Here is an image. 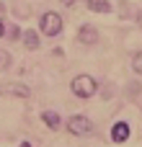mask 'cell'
Wrapping results in <instances>:
<instances>
[{
  "instance_id": "1",
  "label": "cell",
  "mask_w": 142,
  "mask_h": 147,
  "mask_svg": "<svg viewBox=\"0 0 142 147\" xmlns=\"http://www.w3.org/2000/svg\"><path fill=\"white\" fill-rule=\"evenodd\" d=\"M39 31H41L44 36H49V39L60 36V34H62V18H60V13H54V10L41 13V16H39Z\"/></svg>"
},
{
  "instance_id": "2",
  "label": "cell",
  "mask_w": 142,
  "mask_h": 147,
  "mask_svg": "<svg viewBox=\"0 0 142 147\" xmlns=\"http://www.w3.org/2000/svg\"><path fill=\"white\" fill-rule=\"evenodd\" d=\"M70 88H72V93H75L78 98H91V96H96L98 83H96L91 75H75L72 83H70Z\"/></svg>"
},
{
  "instance_id": "3",
  "label": "cell",
  "mask_w": 142,
  "mask_h": 147,
  "mask_svg": "<svg viewBox=\"0 0 142 147\" xmlns=\"http://www.w3.org/2000/svg\"><path fill=\"white\" fill-rule=\"evenodd\" d=\"M67 132L75 134V137H88L93 132V124H91V119L85 114H75V116L67 119Z\"/></svg>"
},
{
  "instance_id": "4",
  "label": "cell",
  "mask_w": 142,
  "mask_h": 147,
  "mask_svg": "<svg viewBox=\"0 0 142 147\" xmlns=\"http://www.w3.org/2000/svg\"><path fill=\"white\" fill-rule=\"evenodd\" d=\"M78 41H80V44H96V41H98V28L91 26V23H83V26L78 28Z\"/></svg>"
},
{
  "instance_id": "5",
  "label": "cell",
  "mask_w": 142,
  "mask_h": 147,
  "mask_svg": "<svg viewBox=\"0 0 142 147\" xmlns=\"http://www.w3.org/2000/svg\"><path fill=\"white\" fill-rule=\"evenodd\" d=\"M129 134H132V129H129V124H127V121H116V124L111 127V140H114V142H119V145H122V142H127V140H129Z\"/></svg>"
},
{
  "instance_id": "6",
  "label": "cell",
  "mask_w": 142,
  "mask_h": 147,
  "mask_svg": "<svg viewBox=\"0 0 142 147\" xmlns=\"http://www.w3.org/2000/svg\"><path fill=\"white\" fill-rule=\"evenodd\" d=\"M0 93H10V96H18V98H28V96H31V90H28L26 85H21V83L3 85V88H0Z\"/></svg>"
},
{
  "instance_id": "7",
  "label": "cell",
  "mask_w": 142,
  "mask_h": 147,
  "mask_svg": "<svg viewBox=\"0 0 142 147\" xmlns=\"http://www.w3.org/2000/svg\"><path fill=\"white\" fill-rule=\"evenodd\" d=\"M21 39H23V47H26L28 52H36V49H39V34H36V31L28 28V31H23Z\"/></svg>"
},
{
  "instance_id": "8",
  "label": "cell",
  "mask_w": 142,
  "mask_h": 147,
  "mask_svg": "<svg viewBox=\"0 0 142 147\" xmlns=\"http://www.w3.org/2000/svg\"><path fill=\"white\" fill-rule=\"evenodd\" d=\"M85 5H88V10H93V13H109V10H111V3H109V0H85Z\"/></svg>"
},
{
  "instance_id": "9",
  "label": "cell",
  "mask_w": 142,
  "mask_h": 147,
  "mask_svg": "<svg viewBox=\"0 0 142 147\" xmlns=\"http://www.w3.org/2000/svg\"><path fill=\"white\" fill-rule=\"evenodd\" d=\"M41 121H44L49 129H54V132H57L60 124H62V121H60V114H54V111H44V114H41Z\"/></svg>"
},
{
  "instance_id": "10",
  "label": "cell",
  "mask_w": 142,
  "mask_h": 147,
  "mask_svg": "<svg viewBox=\"0 0 142 147\" xmlns=\"http://www.w3.org/2000/svg\"><path fill=\"white\" fill-rule=\"evenodd\" d=\"M132 70H135L137 75H142V52H137V54L132 57Z\"/></svg>"
},
{
  "instance_id": "11",
  "label": "cell",
  "mask_w": 142,
  "mask_h": 147,
  "mask_svg": "<svg viewBox=\"0 0 142 147\" xmlns=\"http://www.w3.org/2000/svg\"><path fill=\"white\" fill-rule=\"evenodd\" d=\"M21 36H23V34H21L18 26H10V28H8V39H21Z\"/></svg>"
},
{
  "instance_id": "12",
  "label": "cell",
  "mask_w": 142,
  "mask_h": 147,
  "mask_svg": "<svg viewBox=\"0 0 142 147\" xmlns=\"http://www.w3.org/2000/svg\"><path fill=\"white\" fill-rule=\"evenodd\" d=\"M60 3H62V5H65V8H72V5H75V3H78V0H60Z\"/></svg>"
},
{
  "instance_id": "13",
  "label": "cell",
  "mask_w": 142,
  "mask_h": 147,
  "mask_svg": "<svg viewBox=\"0 0 142 147\" xmlns=\"http://www.w3.org/2000/svg\"><path fill=\"white\" fill-rule=\"evenodd\" d=\"M5 36V23H3V18H0V39Z\"/></svg>"
},
{
  "instance_id": "14",
  "label": "cell",
  "mask_w": 142,
  "mask_h": 147,
  "mask_svg": "<svg viewBox=\"0 0 142 147\" xmlns=\"http://www.w3.org/2000/svg\"><path fill=\"white\" fill-rule=\"evenodd\" d=\"M137 23H140V28H142V10H137Z\"/></svg>"
},
{
  "instance_id": "15",
  "label": "cell",
  "mask_w": 142,
  "mask_h": 147,
  "mask_svg": "<svg viewBox=\"0 0 142 147\" xmlns=\"http://www.w3.org/2000/svg\"><path fill=\"white\" fill-rule=\"evenodd\" d=\"M18 147H31V145H28V142H21V145H18Z\"/></svg>"
}]
</instances>
